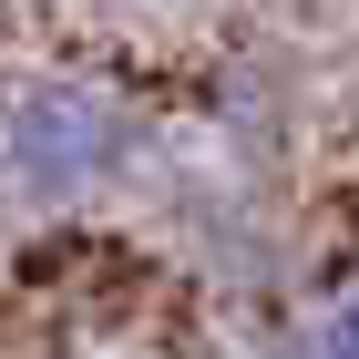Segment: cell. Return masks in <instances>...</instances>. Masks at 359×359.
Returning <instances> with one entry per match:
<instances>
[{"label": "cell", "instance_id": "cell-1", "mask_svg": "<svg viewBox=\"0 0 359 359\" xmlns=\"http://www.w3.org/2000/svg\"><path fill=\"white\" fill-rule=\"evenodd\" d=\"M134 103L113 83H83V72H52V83L11 93L0 113V185L31 195V205H62V195H93L134 165Z\"/></svg>", "mask_w": 359, "mask_h": 359}, {"label": "cell", "instance_id": "cell-2", "mask_svg": "<svg viewBox=\"0 0 359 359\" xmlns=\"http://www.w3.org/2000/svg\"><path fill=\"white\" fill-rule=\"evenodd\" d=\"M298 359H359V287H349V298H329L318 318H308Z\"/></svg>", "mask_w": 359, "mask_h": 359}]
</instances>
